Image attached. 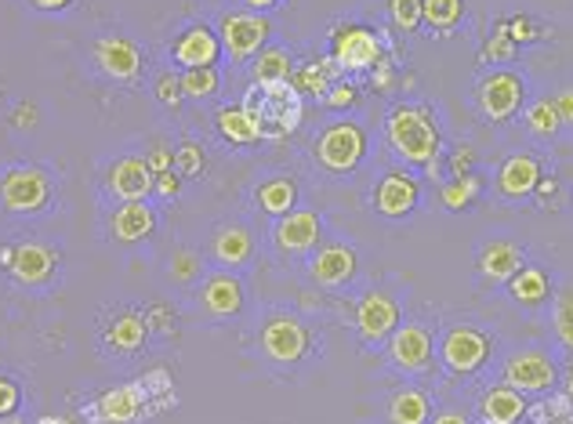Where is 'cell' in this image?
Wrapping results in <instances>:
<instances>
[{
  "label": "cell",
  "instance_id": "1",
  "mask_svg": "<svg viewBox=\"0 0 573 424\" xmlns=\"http://www.w3.org/2000/svg\"><path fill=\"white\" fill-rule=\"evenodd\" d=\"M179 403L168 371H149L124 385L94 392L84 403V424H145Z\"/></svg>",
  "mask_w": 573,
  "mask_h": 424
},
{
  "label": "cell",
  "instance_id": "2",
  "mask_svg": "<svg viewBox=\"0 0 573 424\" xmlns=\"http://www.w3.org/2000/svg\"><path fill=\"white\" fill-rule=\"evenodd\" d=\"M385 142L411 168H432L440 160V120L425 102H395L385 117Z\"/></svg>",
  "mask_w": 573,
  "mask_h": 424
},
{
  "label": "cell",
  "instance_id": "3",
  "mask_svg": "<svg viewBox=\"0 0 573 424\" xmlns=\"http://www.w3.org/2000/svg\"><path fill=\"white\" fill-rule=\"evenodd\" d=\"M243 113L251 117V124L262 142H280L286 134H294L305 117V99L294 91L291 80H272V84H254L243 91Z\"/></svg>",
  "mask_w": 573,
  "mask_h": 424
},
{
  "label": "cell",
  "instance_id": "4",
  "mask_svg": "<svg viewBox=\"0 0 573 424\" xmlns=\"http://www.w3.org/2000/svg\"><path fill=\"white\" fill-rule=\"evenodd\" d=\"M59 203V178L44 163H8L0 168V214L40 218Z\"/></svg>",
  "mask_w": 573,
  "mask_h": 424
},
{
  "label": "cell",
  "instance_id": "5",
  "mask_svg": "<svg viewBox=\"0 0 573 424\" xmlns=\"http://www.w3.org/2000/svg\"><path fill=\"white\" fill-rule=\"evenodd\" d=\"M312 160L316 168L334 174V178H345L352 171H360V163L366 160V131L356 120H331L323 124V131L316 134L312 142Z\"/></svg>",
  "mask_w": 573,
  "mask_h": 424
},
{
  "label": "cell",
  "instance_id": "6",
  "mask_svg": "<svg viewBox=\"0 0 573 424\" xmlns=\"http://www.w3.org/2000/svg\"><path fill=\"white\" fill-rule=\"evenodd\" d=\"M258 352L272 366H298L312 352V326L294 312H272L258 331Z\"/></svg>",
  "mask_w": 573,
  "mask_h": 424
},
{
  "label": "cell",
  "instance_id": "7",
  "mask_svg": "<svg viewBox=\"0 0 573 424\" xmlns=\"http://www.w3.org/2000/svg\"><path fill=\"white\" fill-rule=\"evenodd\" d=\"M0 265H4L8 280L26 286V291H48L51 283H59L62 258L51 243L19 240V243H11V248L0 251Z\"/></svg>",
  "mask_w": 573,
  "mask_h": 424
},
{
  "label": "cell",
  "instance_id": "8",
  "mask_svg": "<svg viewBox=\"0 0 573 424\" xmlns=\"http://www.w3.org/2000/svg\"><path fill=\"white\" fill-rule=\"evenodd\" d=\"M193 309H197V316L208 320V323L240 320L243 309H248V283H243L240 272L211 269L208 276L197 283Z\"/></svg>",
  "mask_w": 573,
  "mask_h": 424
},
{
  "label": "cell",
  "instance_id": "9",
  "mask_svg": "<svg viewBox=\"0 0 573 424\" xmlns=\"http://www.w3.org/2000/svg\"><path fill=\"white\" fill-rule=\"evenodd\" d=\"M435 355H440V363L454 377H472V374H480L490 363V355H494V337H490L483 326L454 323L443 331L440 345H435Z\"/></svg>",
  "mask_w": 573,
  "mask_h": 424
},
{
  "label": "cell",
  "instance_id": "10",
  "mask_svg": "<svg viewBox=\"0 0 573 424\" xmlns=\"http://www.w3.org/2000/svg\"><path fill=\"white\" fill-rule=\"evenodd\" d=\"M400 323H403L400 297L381 291V286L366 291L356 301V337H360L363 349H385L392 334L400 331Z\"/></svg>",
  "mask_w": 573,
  "mask_h": 424
},
{
  "label": "cell",
  "instance_id": "11",
  "mask_svg": "<svg viewBox=\"0 0 573 424\" xmlns=\"http://www.w3.org/2000/svg\"><path fill=\"white\" fill-rule=\"evenodd\" d=\"M475 102H480V113L494 124H509L512 117H520V109L526 105V80L520 70H490L480 88H475Z\"/></svg>",
  "mask_w": 573,
  "mask_h": 424
},
{
  "label": "cell",
  "instance_id": "12",
  "mask_svg": "<svg viewBox=\"0 0 573 424\" xmlns=\"http://www.w3.org/2000/svg\"><path fill=\"white\" fill-rule=\"evenodd\" d=\"M326 59L338 65V73H371L381 62V37L371 26L360 22L338 26L331 33V54Z\"/></svg>",
  "mask_w": 573,
  "mask_h": 424
},
{
  "label": "cell",
  "instance_id": "13",
  "mask_svg": "<svg viewBox=\"0 0 573 424\" xmlns=\"http://www.w3.org/2000/svg\"><path fill=\"white\" fill-rule=\"evenodd\" d=\"M501 381L512 388H520L523 395H549L559 381V366L544 349H515L509 352V360L501 366Z\"/></svg>",
  "mask_w": 573,
  "mask_h": 424
},
{
  "label": "cell",
  "instance_id": "14",
  "mask_svg": "<svg viewBox=\"0 0 573 424\" xmlns=\"http://www.w3.org/2000/svg\"><path fill=\"white\" fill-rule=\"evenodd\" d=\"M102 193L113 203L149 200L153 196V171H149L145 153H120L105 163L102 171Z\"/></svg>",
  "mask_w": 573,
  "mask_h": 424
},
{
  "label": "cell",
  "instance_id": "15",
  "mask_svg": "<svg viewBox=\"0 0 573 424\" xmlns=\"http://www.w3.org/2000/svg\"><path fill=\"white\" fill-rule=\"evenodd\" d=\"M435 360V334L429 323L411 320V323H400V331L392 334L389 341V366L400 371L406 377H418L425 374Z\"/></svg>",
  "mask_w": 573,
  "mask_h": 424
},
{
  "label": "cell",
  "instance_id": "16",
  "mask_svg": "<svg viewBox=\"0 0 573 424\" xmlns=\"http://www.w3.org/2000/svg\"><path fill=\"white\" fill-rule=\"evenodd\" d=\"M218 40H222V51L233 62H251L272 40V26L262 11H229L222 19V30H218Z\"/></svg>",
  "mask_w": 573,
  "mask_h": 424
},
{
  "label": "cell",
  "instance_id": "17",
  "mask_svg": "<svg viewBox=\"0 0 573 424\" xmlns=\"http://www.w3.org/2000/svg\"><path fill=\"white\" fill-rule=\"evenodd\" d=\"M91 59H94V70L105 80H113V84H134V80L145 73V59L139 44L120 33H105L94 40Z\"/></svg>",
  "mask_w": 573,
  "mask_h": 424
},
{
  "label": "cell",
  "instance_id": "18",
  "mask_svg": "<svg viewBox=\"0 0 573 424\" xmlns=\"http://www.w3.org/2000/svg\"><path fill=\"white\" fill-rule=\"evenodd\" d=\"M360 276V258L352 251V243H320L316 251L309 254V280L323 286V291H345L352 280Z\"/></svg>",
  "mask_w": 573,
  "mask_h": 424
},
{
  "label": "cell",
  "instance_id": "19",
  "mask_svg": "<svg viewBox=\"0 0 573 424\" xmlns=\"http://www.w3.org/2000/svg\"><path fill=\"white\" fill-rule=\"evenodd\" d=\"M421 203V182L418 174L403 171V168H392L385 171L374 182V193H371V208L389 218V222H400V218H411Z\"/></svg>",
  "mask_w": 573,
  "mask_h": 424
},
{
  "label": "cell",
  "instance_id": "20",
  "mask_svg": "<svg viewBox=\"0 0 573 424\" xmlns=\"http://www.w3.org/2000/svg\"><path fill=\"white\" fill-rule=\"evenodd\" d=\"M149 320H145V312L139 309H117L113 316H109L102 323V331H99V349L105 355H117V360H131V355H139L145 349V341H149Z\"/></svg>",
  "mask_w": 573,
  "mask_h": 424
},
{
  "label": "cell",
  "instance_id": "21",
  "mask_svg": "<svg viewBox=\"0 0 573 424\" xmlns=\"http://www.w3.org/2000/svg\"><path fill=\"white\" fill-rule=\"evenodd\" d=\"M323 236V218L312 208H294L291 214H283L272 222V243L286 258H305L320 248Z\"/></svg>",
  "mask_w": 573,
  "mask_h": 424
},
{
  "label": "cell",
  "instance_id": "22",
  "mask_svg": "<svg viewBox=\"0 0 573 424\" xmlns=\"http://www.w3.org/2000/svg\"><path fill=\"white\" fill-rule=\"evenodd\" d=\"M160 211L149 200H131L117 203L105 214V236L109 243H120V248H134V243H145L157 232Z\"/></svg>",
  "mask_w": 573,
  "mask_h": 424
},
{
  "label": "cell",
  "instance_id": "23",
  "mask_svg": "<svg viewBox=\"0 0 573 424\" xmlns=\"http://www.w3.org/2000/svg\"><path fill=\"white\" fill-rule=\"evenodd\" d=\"M208 258H211V269H229V272H240L254 262V232L248 222H222L211 232V243H208Z\"/></svg>",
  "mask_w": 573,
  "mask_h": 424
},
{
  "label": "cell",
  "instance_id": "24",
  "mask_svg": "<svg viewBox=\"0 0 573 424\" xmlns=\"http://www.w3.org/2000/svg\"><path fill=\"white\" fill-rule=\"evenodd\" d=\"M541 178H544V171L534 153H512L501 160V168L494 174V189L504 203H523L537 193Z\"/></svg>",
  "mask_w": 573,
  "mask_h": 424
},
{
  "label": "cell",
  "instance_id": "25",
  "mask_svg": "<svg viewBox=\"0 0 573 424\" xmlns=\"http://www.w3.org/2000/svg\"><path fill=\"white\" fill-rule=\"evenodd\" d=\"M218 54H222V40L211 30V26H189L171 44V62L182 65V70H200V65H218Z\"/></svg>",
  "mask_w": 573,
  "mask_h": 424
},
{
  "label": "cell",
  "instance_id": "26",
  "mask_svg": "<svg viewBox=\"0 0 573 424\" xmlns=\"http://www.w3.org/2000/svg\"><path fill=\"white\" fill-rule=\"evenodd\" d=\"M251 203L258 214H265L277 222V218L291 214L298 208V182L291 174H265L262 182L254 185Z\"/></svg>",
  "mask_w": 573,
  "mask_h": 424
},
{
  "label": "cell",
  "instance_id": "27",
  "mask_svg": "<svg viewBox=\"0 0 573 424\" xmlns=\"http://www.w3.org/2000/svg\"><path fill=\"white\" fill-rule=\"evenodd\" d=\"M526 417V395L512 385H494L480 400V424H523Z\"/></svg>",
  "mask_w": 573,
  "mask_h": 424
},
{
  "label": "cell",
  "instance_id": "28",
  "mask_svg": "<svg viewBox=\"0 0 573 424\" xmlns=\"http://www.w3.org/2000/svg\"><path fill=\"white\" fill-rule=\"evenodd\" d=\"M475 269L490 283H509L523 269V248L512 240H490L480 258H475Z\"/></svg>",
  "mask_w": 573,
  "mask_h": 424
},
{
  "label": "cell",
  "instance_id": "29",
  "mask_svg": "<svg viewBox=\"0 0 573 424\" xmlns=\"http://www.w3.org/2000/svg\"><path fill=\"white\" fill-rule=\"evenodd\" d=\"M432 421V400L425 388L403 385L392 392L385 406V424H429Z\"/></svg>",
  "mask_w": 573,
  "mask_h": 424
},
{
  "label": "cell",
  "instance_id": "30",
  "mask_svg": "<svg viewBox=\"0 0 573 424\" xmlns=\"http://www.w3.org/2000/svg\"><path fill=\"white\" fill-rule=\"evenodd\" d=\"M509 294H512L515 305L537 309V305H544V301L552 297V276L541 265H523L509 280Z\"/></svg>",
  "mask_w": 573,
  "mask_h": 424
},
{
  "label": "cell",
  "instance_id": "31",
  "mask_svg": "<svg viewBox=\"0 0 573 424\" xmlns=\"http://www.w3.org/2000/svg\"><path fill=\"white\" fill-rule=\"evenodd\" d=\"M334 80H338V65L331 59H316V62L294 65L291 84L302 99H326V91L334 88Z\"/></svg>",
  "mask_w": 573,
  "mask_h": 424
},
{
  "label": "cell",
  "instance_id": "32",
  "mask_svg": "<svg viewBox=\"0 0 573 424\" xmlns=\"http://www.w3.org/2000/svg\"><path fill=\"white\" fill-rule=\"evenodd\" d=\"M291 77H294V59L283 44H265L251 59L254 84H272V80H291Z\"/></svg>",
  "mask_w": 573,
  "mask_h": 424
},
{
  "label": "cell",
  "instance_id": "33",
  "mask_svg": "<svg viewBox=\"0 0 573 424\" xmlns=\"http://www.w3.org/2000/svg\"><path fill=\"white\" fill-rule=\"evenodd\" d=\"M214 128L229 145H237V149H248L254 142H262V139H258L254 124H251V117L243 113V105H222V109H218Z\"/></svg>",
  "mask_w": 573,
  "mask_h": 424
},
{
  "label": "cell",
  "instance_id": "34",
  "mask_svg": "<svg viewBox=\"0 0 573 424\" xmlns=\"http://www.w3.org/2000/svg\"><path fill=\"white\" fill-rule=\"evenodd\" d=\"M483 193V178L469 171V174H461V178H446V182L440 185V200H443V208L446 211H465L472 208L475 200H480Z\"/></svg>",
  "mask_w": 573,
  "mask_h": 424
},
{
  "label": "cell",
  "instance_id": "35",
  "mask_svg": "<svg viewBox=\"0 0 573 424\" xmlns=\"http://www.w3.org/2000/svg\"><path fill=\"white\" fill-rule=\"evenodd\" d=\"M465 19V0H421V22L435 33H450Z\"/></svg>",
  "mask_w": 573,
  "mask_h": 424
},
{
  "label": "cell",
  "instance_id": "36",
  "mask_svg": "<svg viewBox=\"0 0 573 424\" xmlns=\"http://www.w3.org/2000/svg\"><path fill=\"white\" fill-rule=\"evenodd\" d=\"M523 120H526V131L534 134V139H544L552 142L559 131H563V120H559V109L552 99H537L523 109Z\"/></svg>",
  "mask_w": 573,
  "mask_h": 424
},
{
  "label": "cell",
  "instance_id": "37",
  "mask_svg": "<svg viewBox=\"0 0 573 424\" xmlns=\"http://www.w3.org/2000/svg\"><path fill=\"white\" fill-rule=\"evenodd\" d=\"M182 91L193 102H211L222 91V70L218 65H200V70H182Z\"/></svg>",
  "mask_w": 573,
  "mask_h": 424
},
{
  "label": "cell",
  "instance_id": "38",
  "mask_svg": "<svg viewBox=\"0 0 573 424\" xmlns=\"http://www.w3.org/2000/svg\"><path fill=\"white\" fill-rule=\"evenodd\" d=\"M552 331L566 352H573V283H563L552 297Z\"/></svg>",
  "mask_w": 573,
  "mask_h": 424
},
{
  "label": "cell",
  "instance_id": "39",
  "mask_svg": "<svg viewBox=\"0 0 573 424\" xmlns=\"http://www.w3.org/2000/svg\"><path fill=\"white\" fill-rule=\"evenodd\" d=\"M168 276H171V283H179V286L200 283L203 276H208V272H203V258L197 251H189V248H174L171 262H168Z\"/></svg>",
  "mask_w": 573,
  "mask_h": 424
},
{
  "label": "cell",
  "instance_id": "40",
  "mask_svg": "<svg viewBox=\"0 0 573 424\" xmlns=\"http://www.w3.org/2000/svg\"><path fill=\"white\" fill-rule=\"evenodd\" d=\"M515 54H520V44L512 40L509 22H497L494 37H490L486 44H483V51H480V62L483 65H509Z\"/></svg>",
  "mask_w": 573,
  "mask_h": 424
},
{
  "label": "cell",
  "instance_id": "41",
  "mask_svg": "<svg viewBox=\"0 0 573 424\" xmlns=\"http://www.w3.org/2000/svg\"><path fill=\"white\" fill-rule=\"evenodd\" d=\"M153 99L160 105H168V109H179L182 99H185V91H182V73H174V70H160L153 77Z\"/></svg>",
  "mask_w": 573,
  "mask_h": 424
},
{
  "label": "cell",
  "instance_id": "42",
  "mask_svg": "<svg viewBox=\"0 0 573 424\" xmlns=\"http://www.w3.org/2000/svg\"><path fill=\"white\" fill-rule=\"evenodd\" d=\"M389 19L395 30L414 33L421 26V0H389Z\"/></svg>",
  "mask_w": 573,
  "mask_h": 424
},
{
  "label": "cell",
  "instance_id": "43",
  "mask_svg": "<svg viewBox=\"0 0 573 424\" xmlns=\"http://www.w3.org/2000/svg\"><path fill=\"white\" fill-rule=\"evenodd\" d=\"M174 171H179L182 178H200L203 171V153L193 145V142H185L174 149Z\"/></svg>",
  "mask_w": 573,
  "mask_h": 424
},
{
  "label": "cell",
  "instance_id": "44",
  "mask_svg": "<svg viewBox=\"0 0 573 424\" xmlns=\"http://www.w3.org/2000/svg\"><path fill=\"white\" fill-rule=\"evenodd\" d=\"M323 105L326 109H334V113H345V109H352L356 105V84H352V80H334V88L326 91V99H323Z\"/></svg>",
  "mask_w": 573,
  "mask_h": 424
},
{
  "label": "cell",
  "instance_id": "45",
  "mask_svg": "<svg viewBox=\"0 0 573 424\" xmlns=\"http://www.w3.org/2000/svg\"><path fill=\"white\" fill-rule=\"evenodd\" d=\"M22 406V388L19 381H11L0 374V417H16Z\"/></svg>",
  "mask_w": 573,
  "mask_h": 424
},
{
  "label": "cell",
  "instance_id": "46",
  "mask_svg": "<svg viewBox=\"0 0 573 424\" xmlns=\"http://www.w3.org/2000/svg\"><path fill=\"white\" fill-rule=\"evenodd\" d=\"M179 193H182V174L179 171H160V174H153V196L174 200Z\"/></svg>",
  "mask_w": 573,
  "mask_h": 424
},
{
  "label": "cell",
  "instance_id": "47",
  "mask_svg": "<svg viewBox=\"0 0 573 424\" xmlns=\"http://www.w3.org/2000/svg\"><path fill=\"white\" fill-rule=\"evenodd\" d=\"M145 320H149V331H153V334H171L174 331V316L168 312V305H149Z\"/></svg>",
  "mask_w": 573,
  "mask_h": 424
},
{
  "label": "cell",
  "instance_id": "48",
  "mask_svg": "<svg viewBox=\"0 0 573 424\" xmlns=\"http://www.w3.org/2000/svg\"><path fill=\"white\" fill-rule=\"evenodd\" d=\"M145 160H149V171H153V174H160V171H174V149H168L163 142H157L153 149H149Z\"/></svg>",
  "mask_w": 573,
  "mask_h": 424
},
{
  "label": "cell",
  "instance_id": "49",
  "mask_svg": "<svg viewBox=\"0 0 573 424\" xmlns=\"http://www.w3.org/2000/svg\"><path fill=\"white\" fill-rule=\"evenodd\" d=\"M509 33H512L515 44H534V40H537V26L530 22L526 16H515V19H509Z\"/></svg>",
  "mask_w": 573,
  "mask_h": 424
},
{
  "label": "cell",
  "instance_id": "50",
  "mask_svg": "<svg viewBox=\"0 0 573 424\" xmlns=\"http://www.w3.org/2000/svg\"><path fill=\"white\" fill-rule=\"evenodd\" d=\"M472 171V145H458L450 153V178H461Z\"/></svg>",
  "mask_w": 573,
  "mask_h": 424
},
{
  "label": "cell",
  "instance_id": "51",
  "mask_svg": "<svg viewBox=\"0 0 573 424\" xmlns=\"http://www.w3.org/2000/svg\"><path fill=\"white\" fill-rule=\"evenodd\" d=\"M552 102H555V109H559V120H563V128H566V124L573 128V88H563Z\"/></svg>",
  "mask_w": 573,
  "mask_h": 424
},
{
  "label": "cell",
  "instance_id": "52",
  "mask_svg": "<svg viewBox=\"0 0 573 424\" xmlns=\"http://www.w3.org/2000/svg\"><path fill=\"white\" fill-rule=\"evenodd\" d=\"M429 424H472V417H465V414H461V410H454V406H446V410H440V414H432Z\"/></svg>",
  "mask_w": 573,
  "mask_h": 424
},
{
  "label": "cell",
  "instance_id": "53",
  "mask_svg": "<svg viewBox=\"0 0 573 424\" xmlns=\"http://www.w3.org/2000/svg\"><path fill=\"white\" fill-rule=\"evenodd\" d=\"M33 8H40V11H62V8H70L73 0H30Z\"/></svg>",
  "mask_w": 573,
  "mask_h": 424
},
{
  "label": "cell",
  "instance_id": "54",
  "mask_svg": "<svg viewBox=\"0 0 573 424\" xmlns=\"http://www.w3.org/2000/svg\"><path fill=\"white\" fill-rule=\"evenodd\" d=\"M240 4L251 8V11H262V16H265V11H272L277 4H283V0H240Z\"/></svg>",
  "mask_w": 573,
  "mask_h": 424
},
{
  "label": "cell",
  "instance_id": "55",
  "mask_svg": "<svg viewBox=\"0 0 573 424\" xmlns=\"http://www.w3.org/2000/svg\"><path fill=\"white\" fill-rule=\"evenodd\" d=\"M33 117H37L33 105H19V109H16V124H26V120H33Z\"/></svg>",
  "mask_w": 573,
  "mask_h": 424
},
{
  "label": "cell",
  "instance_id": "56",
  "mask_svg": "<svg viewBox=\"0 0 573 424\" xmlns=\"http://www.w3.org/2000/svg\"><path fill=\"white\" fill-rule=\"evenodd\" d=\"M563 385H566V400L573 403V363L566 366V377H563Z\"/></svg>",
  "mask_w": 573,
  "mask_h": 424
},
{
  "label": "cell",
  "instance_id": "57",
  "mask_svg": "<svg viewBox=\"0 0 573 424\" xmlns=\"http://www.w3.org/2000/svg\"><path fill=\"white\" fill-rule=\"evenodd\" d=\"M30 424H73L70 417H37V421H30Z\"/></svg>",
  "mask_w": 573,
  "mask_h": 424
},
{
  "label": "cell",
  "instance_id": "58",
  "mask_svg": "<svg viewBox=\"0 0 573 424\" xmlns=\"http://www.w3.org/2000/svg\"><path fill=\"white\" fill-rule=\"evenodd\" d=\"M0 424H26V421H19V417H0Z\"/></svg>",
  "mask_w": 573,
  "mask_h": 424
}]
</instances>
